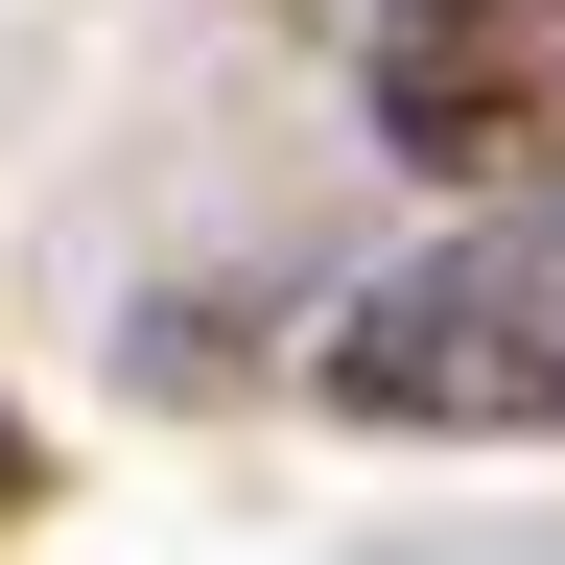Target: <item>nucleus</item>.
<instances>
[{
    "mask_svg": "<svg viewBox=\"0 0 565 565\" xmlns=\"http://www.w3.org/2000/svg\"><path fill=\"white\" fill-rule=\"evenodd\" d=\"M307 377L353 424H401V448H565V189L448 212L424 259H377Z\"/></svg>",
    "mask_w": 565,
    "mask_h": 565,
    "instance_id": "obj_1",
    "label": "nucleus"
},
{
    "mask_svg": "<svg viewBox=\"0 0 565 565\" xmlns=\"http://www.w3.org/2000/svg\"><path fill=\"white\" fill-rule=\"evenodd\" d=\"M353 95H377V141L424 189L519 212V189H565V0H377Z\"/></svg>",
    "mask_w": 565,
    "mask_h": 565,
    "instance_id": "obj_2",
    "label": "nucleus"
},
{
    "mask_svg": "<svg viewBox=\"0 0 565 565\" xmlns=\"http://www.w3.org/2000/svg\"><path fill=\"white\" fill-rule=\"evenodd\" d=\"M24 494H47V448H24V424H0V519H24Z\"/></svg>",
    "mask_w": 565,
    "mask_h": 565,
    "instance_id": "obj_3",
    "label": "nucleus"
}]
</instances>
